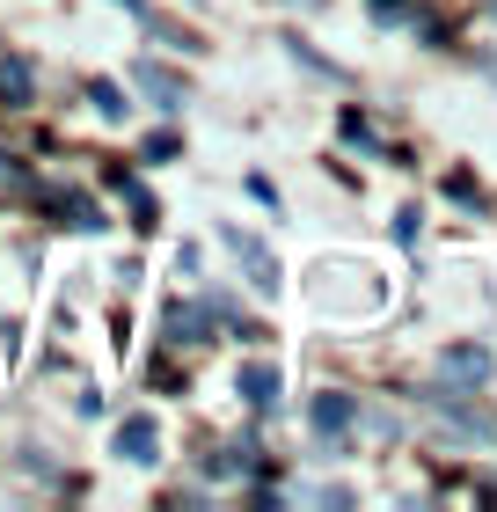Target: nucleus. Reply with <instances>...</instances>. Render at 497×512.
<instances>
[{
    "label": "nucleus",
    "mask_w": 497,
    "mask_h": 512,
    "mask_svg": "<svg viewBox=\"0 0 497 512\" xmlns=\"http://www.w3.org/2000/svg\"><path fill=\"white\" fill-rule=\"evenodd\" d=\"M220 242L242 256V271H249V286H256V293H278V264H271V249H264V242L242 235V227H220Z\"/></svg>",
    "instance_id": "obj_1"
},
{
    "label": "nucleus",
    "mask_w": 497,
    "mask_h": 512,
    "mask_svg": "<svg viewBox=\"0 0 497 512\" xmlns=\"http://www.w3.org/2000/svg\"><path fill=\"white\" fill-rule=\"evenodd\" d=\"M154 454H161V425H154V417H125V425H117V461L147 469Z\"/></svg>",
    "instance_id": "obj_2"
},
{
    "label": "nucleus",
    "mask_w": 497,
    "mask_h": 512,
    "mask_svg": "<svg viewBox=\"0 0 497 512\" xmlns=\"http://www.w3.org/2000/svg\"><path fill=\"white\" fill-rule=\"evenodd\" d=\"M139 88L161 103V110H183V74H169V66H154V59H139Z\"/></svg>",
    "instance_id": "obj_3"
},
{
    "label": "nucleus",
    "mask_w": 497,
    "mask_h": 512,
    "mask_svg": "<svg viewBox=\"0 0 497 512\" xmlns=\"http://www.w3.org/2000/svg\"><path fill=\"white\" fill-rule=\"evenodd\" d=\"M242 395L256 410H278V366H242Z\"/></svg>",
    "instance_id": "obj_4"
},
{
    "label": "nucleus",
    "mask_w": 497,
    "mask_h": 512,
    "mask_svg": "<svg viewBox=\"0 0 497 512\" xmlns=\"http://www.w3.org/2000/svg\"><path fill=\"white\" fill-rule=\"evenodd\" d=\"M439 374H454V381H476V388H483V381H490V352H446V359H439Z\"/></svg>",
    "instance_id": "obj_5"
},
{
    "label": "nucleus",
    "mask_w": 497,
    "mask_h": 512,
    "mask_svg": "<svg viewBox=\"0 0 497 512\" xmlns=\"http://www.w3.org/2000/svg\"><path fill=\"white\" fill-rule=\"evenodd\" d=\"M344 425H351V403H344V395H322V403H315V432H322V439H337Z\"/></svg>",
    "instance_id": "obj_6"
},
{
    "label": "nucleus",
    "mask_w": 497,
    "mask_h": 512,
    "mask_svg": "<svg viewBox=\"0 0 497 512\" xmlns=\"http://www.w3.org/2000/svg\"><path fill=\"white\" fill-rule=\"evenodd\" d=\"M22 88H30V66H22V59H0V103H22Z\"/></svg>",
    "instance_id": "obj_7"
},
{
    "label": "nucleus",
    "mask_w": 497,
    "mask_h": 512,
    "mask_svg": "<svg viewBox=\"0 0 497 512\" xmlns=\"http://www.w3.org/2000/svg\"><path fill=\"white\" fill-rule=\"evenodd\" d=\"M88 103H103V118H125V110H132V103H125V96H117V88H110V81H96V88H88Z\"/></svg>",
    "instance_id": "obj_8"
}]
</instances>
